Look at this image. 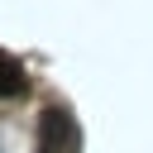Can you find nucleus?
<instances>
[{
    "instance_id": "nucleus-1",
    "label": "nucleus",
    "mask_w": 153,
    "mask_h": 153,
    "mask_svg": "<svg viewBox=\"0 0 153 153\" xmlns=\"http://www.w3.org/2000/svg\"><path fill=\"white\" fill-rule=\"evenodd\" d=\"M76 143V129H72V120H67V110H43V120H38V153H67Z\"/></svg>"
},
{
    "instance_id": "nucleus-2",
    "label": "nucleus",
    "mask_w": 153,
    "mask_h": 153,
    "mask_svg": "<svg viewBox=\"0 0 153 153\" xmlns=\"http://www.w3.org/2000/svg\"><path fill=\"white\" fill-rule=\"evenodd\" d=\"M24 91H29V81H24V72H19V62L0 53V96L10 100V96H24Z\"/></svg>"
}]
</instances>
